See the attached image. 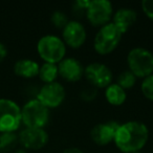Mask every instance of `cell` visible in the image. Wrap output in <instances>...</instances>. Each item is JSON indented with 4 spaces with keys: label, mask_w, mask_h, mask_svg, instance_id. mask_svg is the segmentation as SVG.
<instances>
[{
    "label": "cell",
    "mask_w": 153,
    "mask_h": 153,
    "mask_svg": "<svg viewBox=\"0 0 153 153\" xmlns=\"http://www.w3.org/2000/svg\"><path fill=\"white\" fill-rule=\"evenodd\" d=\"M65 88L59 82L44 84L39 89L36 99L44 105L46 108L53 109L58 108L65 100Z\"/></svg>",
    "instance_id": "9c48e42d"
},
{
    "label": "cell",
    "mask_w": 153,
    "mask_h": 153,
    "mask_svg": "<svg viewBox=\"0 0 153 153\" xmlns=\"http://www.w3.org/2000/svg\"><path fill=\"white\" fill-rule=\"evenodd\" d=\"M7 53H9L7 47L2 42H0V62H2L7 57Z\"/></svg>",
    "instance_id": "d4e9b609"
},
{
    "label": "cell",
    "mask_w": 153,
    "mask_h": 153,
    "mask_svg": "<svg viewBox=\"0 0 153 153\" xmlns=\"http://www.w3.org/2000/svg\"><path fill=\"white\" fill-rule=\"evenodd\" d=\"M97 94H98L97 89L92 87V88H87V89L82 90L80 97H81V99L84 102H92L97 98Z\"/></svg>",
    "instance_id": "7402d4cb"
},
{
    "label": "cell",
    "mask_w": 153,
    "mask_h": 153,
    "mask_svg": "<svg viewBox=\"0 0 153 153\" xmlns=\"http://www.w3.org/2000/svg\"><path fill=\"white\" fill-rule=\"evenodd\" d=\"M134 153H140V152H134Z\"/></svg>",
    "instance_id": "83f0119b"
},
{
    "label": "cell",
    "mask_w": 153,
    "mask_h": 153,
    "mask_svg": "<svg viewBox=\"0 0 153 153\" xmlns=\"http://www.w3.org/2000/svg\"><path fill=\"white\" fill-rule=\"evenodd\" d=\"M142 10L145 15L153 21V0H143Z\"/></svg>",
    "instance_id": "603a6c76"
},
{
    "label": "cell",
    "mask_w": 153,
    "mask_h": 153,
    "mask_svg": "<svg viewBox=\"0 0 153 153\" xmlns=\"http://www.w3.org/2000/svg\"><path fill=\"white\" fill-rule=\"evenodd\" d=\"M84 76L94 88H106L112 83L113 74L106 64L94 62L84 67Z\"/></svg>",
    "instance_id": "ba28073f"
},
{
    "label": "cell",
    "mask_w": 153,
    "mask_h": 153,
    "mask_svg": "<svg viewBox=\"0 0 153 153\" xmlns=\"http://www.w3.org/2000/svg\"><path fill=\"white\" fill-rule=\"evenodd\" d=\"M119 126V123L113 121L97 124L90 130V138L96 145L107 146L113 142L115 132H117Z\"/></svg>",
    "instance_id": "4fadbf2b"
},
{
    "label": "cell",
    "mask_w": 153,
    "mask_h": 153,
    "mask_svg": "<svg viewBox=\"0 0 153 153\" xmlns=\"http://www.w3.org/2000/svg\"><path fill=\"white\" fill-rule=\"evenodd\" d=\"M89 3H90V0H76V2H74V10L86 12Z\"/></svg>",
    "instance_id": "cb8c5ba5"
},
{
    "label": "cell",
    "mask_w": 153,
    "mask_h": 153,
    "mask_svg": "<svg viewBox=\"0 0 153 153\" xmlns=\"http://www.w3.org/2000/svg\"><path fill=\"white\" fill-rule=\"evenodd\" d=\"M149 138V129L146 124L137 121H129L120 124L115 132L113 143L123 153L140 152Z\"/></svg>",
    "instance_id": "6da1fadb"
},
{
    "label": "cell",
    "mask_w": 153,
    "mask_h": 153,
    "mask_svg": "<svg viewBox=\"0 0 153 153\" xmlns=\"http://www.w3.org/2000/svg\"><path fill=\"white\" fill-rule=\"evenodd\" d=\"M14 153H27V150L26 149H24V148H18V149H16L15 150V152Z\"/></svg>",
    "instance_id": "4316f807"
},
{
    "label": "cell",
    "mask_w": 153,
    "mask_h": 153,
    "mask_svg": "<svg viewBox=\"0 0 153 153\" xmlns=\"http://www.w3.org/2000/svg\"><path fill=\"white\" fill-rule=\"evenodd\" d=\"M62 153H84L81 149L76 148V147H69V148L64 149V151Z\"/></svg>",
    "instance_id": "484cf974"
},
{
    "label": "cell",
    "mask_w": 153,
    "mask_h": 153,
    "mask_svg": "<svg viewBox=\"0 0 153 153\" xmlns=\"http://www.w3.org/2000/svg\"><path fill=\"white\" fill-rule=\"evenodd\" d=\"M19 144L26 150H40L48 143L49 136L44 128L24 127L18 133Z\"/></svg>",
    "instance_id": "30bf717a"
},
{
    "label": "cell",
    "mask_w": 153,
    "mask_h": 153,
    "mask_svg": "<svg viewBox=\"0 0 153 153\" xmlns=\"http://www.w3.org/2000/svg\"><path fill=\"white\" fill-rule=\"evenodd\" d=\"M87 39L86 28L81 22L69 20L65 27L62 30V40L66 46L71 48H80Z\"/></svg>",
    "instance_id": "8fae6325"
},
{
    "label": "cell",
    "mask_w": 153,
    "mask_h": 153,
    "mask_svg": "<svg viewBox=\"0 0 153 153\" xmlns=\"http://www.w3.org/2000/svg\"><path fill=\"white\" fill-rule=\"evenodd\" d=\"M37 53L44 63L58 64L65 58L66 45L60 37L45 35L37 42Z\"/></svg>",
    "instance_id": "7a4b0ae2"
},
{
    "label": "cell",
    "mask_w": 153,
    "mask_h": 153,
    "mask_svg": "<svg viewBox=\"0 0 153 153\" xmlns=\"http://www.w3.org/2000/svg\"><path fill=\"white\" fill-rule=\"evenodd\" d=\"M51 23L53 24L55 27L63 30L66 26V24L69 22V20H68V17L66 16L65 13H63V12H61V11H56L51 14Z\"/></svg>",
    "instance_id": "44dd1931"
},
{
    "label": "cell",
    "mask_w": 153,
    "mask_h": 153,
    "mask_svg": "<svg viewBox=\"0 0 153 153\" xmlns=\"http://www.w3.org/2000/svg\"><path fill=\"white\" fill-rule=\"evenodd\" d=\"M135 83H136V76L130 70H125V71L121 72L117 80V85L121 86L125 90L132 88L135 85Z\"/></svg>",
    "instance_id": "d6986e66"
},
{
    "label": "cell",
    "mask_w": 153,
    "mask_h": 153,
    "mask_svg": "<svg viewBox=\"0 0 153 153\" xmlns=\"http://www.w3.org/2000/svg\"><path fill=\"white\" fill-rule=\"evenodd\" d=\"M58 71L62 79L70 83H76L84 76V66L76 58H64L58 63Z\"/></svg>",
    "instance_id": "7c38bea8"
},
{
    "label": "cell",
    "mask_w": 153,
    "mask_h": 153,
    "mask_svg": "<svg viewBox=\"0 0 153 153\" xmlns=\"http://www.w3.org/2000/svg\"><path fill=\"white\" fill-rule=\"evenodd\" d=\"M113 7L108 0H91L86 10V18L94 27L102 26L111 22Z\"/></svg>",
    "instance_id": "52a82bcc"
},
{
    "label": "cell",
    "mask_w": 153,
    "mask_h": 153,
    "mask_svg": "<svg viewBox=\"0 0 153 153\" xmlns=\"http://www.w3.org/2000/svg\"><path fill=\"white\" fill-rule=\"evenodd\" d=\"M21 124V107L11 99L0 98V133L16 132Z\"/></svg>",
    "instance_id": "8992f818"
},
{
    "label": "cell",
    "mask_w": 153,
    "mask_h": 153,
    "mask_svg": "<svg viewBox=\"0 0 153 153\" xmlns=\"http://www.w3.org/2000/svg\"><path fill=\"white\" fill-rule=\"evenodd\" d=\"M58 76H59L58 64L43 63L42 65H40L38 76H39V79H40L44 84L53 83V82H56Z\"/></svg>",
    "instance_id": "e0dca14e"
},
{
    "label": "cell",
    "mask_w": 153,
    "mask_h": 153,
    "mask_svg": "<svg viewBox=\"0 0 153 153\" xmlns=\"http://www.w3.org/2000/svg\"><path fill=\"white\" fill-rule=\"evenodd\" d=\"M21 121L24 127L44 128L49 121V109L37 99L28 100L21 107Z\"/></svg>",
    "instance_id": "5b68a950"
},
{
    "label": "cell",
    "mask_w": 153,
    "mask_h": 153,
    "mask_svg": "<svg viewBox=\"0 0 153 153\" xmlns=\"http://www.w3.org/2000/svg\"><path fill=\"white\" fill-rule=\"evenodd\" d=\"M127 64L136 79H145L153 74V53L145 47H134L128 53Z\"/></svg>",
    "instance_id": "3957f363"
},
{
    "label": "cell",
    "mask_w": 153,
    "mask_h": 153,
    "mask_svg": "<svg viewBox=\"0 0 153 153\" xmlns=\"http://www.w3.org/2000/svg\"><path fill=\"white\" fill-rule=\"evenodd\" d=\"M40 65L32 59H20L14 64V72L16 76L24 79H33L38 76Z\"/></svg>",
    "instance_id": "9a60e30c"
},
{
    "label": "cell",
    "mask_w": 153,
    "mask_h": 153,
    "mask_svg": "<svg viewBox=\"0 0 153 153\" xmlns=\"http://www.w3.org/2000/svg\"><path fill=\"white\" fill-rule=\"evenodd\" d=\"M105 99L112 106H121L127 100V92L117 83H111L105 88Z\"/></svg>",
    "instance_id": "2e32d148"
},
{
    "label": "cell",
    "mask_w": 153,
    "mask_h": 153,
    "mask_svg": "<svg viewBox=\"0 0 153 153\" xmlns=\"http://www.w3.org/2000/svg\"><path fill=\"white\" fill-rule=\"evenodd\" d=\"M140 91L147 100L153 101V74L143 79L140 84Z\"/></svg>",
    "instance_id": "ffe728a7"
},
{
    "label": "cell",
    "mask_w": 153,
    "mask_h": 153,
    "mask_svg": "<svg viewBox=\"0 0 153 153\" xmlns=\"http://www.w3.org/2000/svg\"><path fill=\"white\" fill-rule=\"evenodd\" d=\"M123 34L112 23L100 27L94 39V48L101 56H106L115 51L122 40Z\"/></svg>",
    "instance_id": "277c9868"
},
{
    "label": "cell",
    "mask_w": 153,
    "mask_h": 153,
    "mask_svg": "<svg viewBox=\"0 0 153 153\" xmlns=\"http://www.w3.org/2000/svg\"><path fill=\"white\" fill-rule=\"evenodd\" d=\"M112 23L119 28L122 34H126L129 28L133 25L137 20V14L134 10L128 7H122L117 10L112 16Z\"/></svg>",
    "instance_id": "5bb4252c"
},
{
    "label": "cell",
    "mask_w": 153,
    "mask_h": 153,
    "mask_svg": "<svg viewBox=\"0 0 153 153\" xmlns=\"http://www.w3.org/2000/svg\"><path fill=\"white\" fill-rule=\"evenodd\" d=\"M19 144L18 133L16 132H4L0 133V153H7L15 151Z\"/></svg>",
    "instance_id": "ac0fdd59"
}]
</instances>
